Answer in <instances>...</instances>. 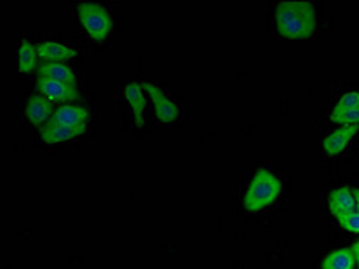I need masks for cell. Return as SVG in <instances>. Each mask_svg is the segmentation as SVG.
<instances>
[{
	"label": "cell",
	"mask_w": 359,
	"mask_h": 269,
	"mask_svg": "<svg viewBox=\"0 0 359 269\" xmlns=\"http://www.w3.org/2000/svg\"><path fill=\"white\" fill-rule=\"evenodd\" d=\"M278 33L290 40H306L316 29V15L309 2H280L277 8Z\"/></svg>",
	"instance_id": "obj_1"
},
{
	"label": "cell",
	"mask_w": 359,
	"mask_h": 269,
	"mask_svg": "<svg viewBox=\"0 0 359 269\" xmlns=\"http://www.w3.org/2000/svg\"><path fill=\"white\" fill-rule=\"evenodd\" d=\"M282 191L280 179L269 172L268 169H259L250 184L248 192L243 198V205L248 212L255 214L264 210L266 207L273 203Z\"/></svg>",
	"instance_id": "obj_2"
},
{
	"label": "cell",
	"mask_w": 359,
	"mask_h": 269,
	"mask_svg": "<svg viewBox=\"0 0 359 269\" xmlns=\"http://www.w3.org/2000/svg\"><path fill=\"white\" fill-rule=\"evenodd\" d=\"M78 15L83 29L95 41H102L111 31V17L107 9L95 2H81L78 6Z\"/></svg>",
	"instance_id": "obj_3"
},
{
	"label": "cell",
	"mask_w": 359,
	"mask_h": 269,
	"mask_svg": "<svg viewBox=\"0 0 359 269\" xmlns=\"http://www.w3.org/2000/svg\"><path fill=\"white\" fill-rule=\"evenodd\" d=\"M142 88L146 90L147 95L151 97L153 108H155V115L160 123L171 124L172 120H176V118H178V115H180L178 106H176L175 102H172L168 95L163 94L158 86L153 85V83H142Z\"/></svg>",
	"instance_id": "obj_4"
},
{
	"label": "cell",
	"mask_w": 359,
	"mask_h": 269,
	"mask_svg": "<svg viewBox=\"0 0 359 269\" xmlns=\"http://www.w3.org/2000/svg\"><path fill=\"white\" fill-rule=\"evenodd\" d=\"M38 92L43 97H47L53 102H74L79 99V92L76 86L65 85V83L50 81V79H38Z\"/></svg>",
	"instance_id": "obj_5"
},
{
	"label": "cell",
	"mask_w": 359,
	"mask_h": 269,
	"mask_svg": "<svg viewBox=\"0 0 359 269\" xmlns=\"http://www.w3.org/2000/svg\"><path fill=\"white\" fill-rule=\"evenodd\" d=\"M86 131H88L86 126H63V124L49 123L45 127H41L40 139L45 144H57L65 142V140H72L76 137H81Z\"/></svg>",
	"instance_id": "obj_6"
},
{
	"label": "cell",
	"mask_w": 359,
	"mask_h": 269,
	"mask_svg": "<svg viewBox=\"0 0 359 269\" xmlns=\"http://www.w3.org/2000/svg\"><path fill=\"white\" fill-rule=\"evenodd\" d=\"M358 126H341L332 131V133L327 134L325 139H323V149H325L327 155L336 156L341 151H345V147L358 134Z\"/></svg>",
	"instance_id": "obj_7"
},
{
	"label": "cell",
	"mask_w": 359,
	"mask_h": 269,
	"mask_svg": "<svg viewBox=\"0 0 359 269\" xmlns=\"http://www.w3.org/2000/svg\"><path fill=\"white\" fill-rule=\"evenodd\" d=\"M38 54H40L41 65H49V63H63L67 60H72L78 56V50L56 43V41H43L38 45Z\"/></svg>",
	"instance_id": "obj_8"
},
{
	"label": "cell",
	"mask_w": 359,
	"mask_h": 269,
	"mask_svg": "<svg viewBox=\"0 0 359 269\" xmlns=\"http://www.w3.org/2000/svg\"><path fill=\"white\" fill-rule=\"evenodd\" d=\"M88 111L81 106L74 104H63L57 108L50 117L53 124H63V126H86L88 124Z\"/></svg>",
	"instance_id": "obj_9"
},
{
	"label": "cell",
	"mask_w": 359,
	"mask_h": 269,
	"mask_svg": "<svg viewBox=\"0 0 359 269\" xmlns=\"http://www.w3.org/2000/svg\"><path fill=\"white\" fill-rule=\"evenodd\" d=\"M329 208L331 212L334 214V217L345 216V214H351L355 210V196L354 188L351 187H339L334 188L329 196Z\"/></svg>",
	"instance_id": "obj_10"
},
{
	"label": "cell",
	"mask_w": 359,
	"mask_h": 269,
	"mask_svg": "<svg viewBox=\"0 0 359 269\" xmlns=\"http://www.w3.org/2000/svg\"><path fill=\"white\" fill-rule=\"evenodd\" d=\"M124 97H126L128 104H130L131 111H133L135 126H144V108H146V99H144L142 85L140 83H128L124 88Z\"/></svg>",
	"instance_id": "obj_11"
},
{
	"label": "cell",
	"mask_w": 359,
	"mask_h": 269,
	"mask_svg": "<svg viewBox=\"0 0 359 269\" xmlns=\"http://www.w3.org/2000/svg\"><path fill=\"white\" fill-rule=\"evenodd\" d=\"M53 106H50V101L47 97H43L41 94L34 95L27 104V117L29 120L34 124V126H40L45 120H50L53 117Z\"/></svg>",
	"instance_id": "obj_12"
},
{
	"label": "cell",
	"mask_w": 359,
	"mask_h": 269,
	"mask_svg": "<svg viewBox=\"0 0 359 269\" xmlns=\"http://www.w3.org/2000/svg\"><path fill=\"white\" fill-rule=\"evenodd\" d=\"M40 78L50 79V81L65 83V85H72L76 83L74 78V72L70 70V67H67L65 63H49V65L40 67Z\"/></svg>",
	"instance_id": "obj_13"
},
{
	"label": "cell",
	"mask_w": 359,
	"mask_h": 269,
	"mask_svg": "<svg viewBox=\"0 0 359 269\" xmlns=\"http://www.w3.org/2000/svg\"><path fill=\"white\" fill-rule=\"evenodd\" d=\"M355 258L351 248H341L329 253L322 261V269H354Z\"/></svg>",
	"instance_id": "obj_14"
},
{
	"label": "cell",
	"mask_w": 359,
	"mask_h": 269,
	"mask_svg": "<svg viewBox=\"0 0 359 269\" xmlns=\"http://www.w3.org/2000/svg\"><path fill=\"white\" fill-rule=\"evenodd\" d=\"M40 54H38V47L33 45L31 41L24 40L20 45V50H18V69L22 74L33 72L36 69V62Z\"/></svg>",
	"instance_id": "obj_15"
},
{
	"label": "cell",
	"mask_w": 359,
	"mask_h": 269,
	"mask_svg": "<svg viewBox=\"0 0 359 269\" xmlns=\"http://www.w3.org/2000/svg\"><path fill=\"white\" fill-rule=\"evenodd\" d=\"M331 120L341 126H358L359 124V108L352 110H332Z\"/></svg>",
	"instance_id": "obj_16"
},
{
	"label": "cell",
	"mask_w": 359,
	"mask_h": 269,
	"mask_svg": "<svg viewBox=\"0 0 359 269\" xmlns=\"http://www.w3.org/2000/svg\"><path fill=\"white\" fill-rule=\"evenodd\" d=\"M338 223H339V226L347 230V232L359 233V212H358V210H354V212L345 214V216L338 217Z\"/></svg>",
	"instance_id": "obj_17"
},
{
	"label": "cell",
	"mask_w": 359,
	"mask_h": 269,
	"mask_svg": "<svg viewBox=\"0 0 359 269\" xmlns=\"http://www.w3.org/2000/svg\"><path fill=\"white\" fill-rule=\"evenodd\" d=\"M352 108H359V92H348L341 95L336 102L334 110H352Z\"/></svg>",
	"instance_id": "obj_18"
},
{
	"label": "cell",
	"mask_w": 359,
	"mask_h": 269,
	"mask_svg": "<svg viewBox=\"0 0 359 269\" xmlns=\"http://www.w3.org/2000/svg\"><path fill=\"white\" fill-rule=\"evenodd\" d=\"M351 249H352V253H354V258H355V264L359 265V241L358 242H354V244L351 246Z\"/></svg>",
	"instance_id": "obj_19"
},
{
	"label": "cell",
	"mask_w": 359,
	"mask_h": 269,
	"mask_svg": "<svg viewBox=\"0 0 359 269\" xmlns=\"http://www.w3.org/2000/svg\"><path fill=\"white\" fill-rule=\"evenodd\" d=\"M354 196H355V210L359 212V188H354Z\"/></svg>",
	"instance_id": "obj_20"
}]
</instances>
